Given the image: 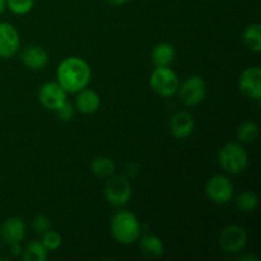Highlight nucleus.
Segmentation results:
<instances>
[{"instance_id": "nucleus-1", "label": "nucleus", "mask_w": 261, "mask_h": 261, "mask_svg": "<svg viewBox=\"0 0 261 261\" xmlns=\"http://www.w3.org/2000/svg\"><path fill=\"white\" fill-rule=\"evenodd\" d=\"M56 78V82L65 89L66 93H78L91 83V66L84 59L69 56L59 64Z\"/></svg>"}, {"instance_id": "nucleus-2", "label": "nucleus", "mask_w": 261, "mask_h": 261, "mask_svg": "<svg viewBox=\"0 0 261 261\" xmlns=\"http://www.w3.org/2000/svg\"><path fill=\"white\" fill-rule=\"evenodd\" d=\"M110 229L115 241L121 245H133L139 240L142 226L133 212L127 209L117 211L110 222Z\"/></svg>"}, {"instance_id": "nucleus-3", "label": "nucleus", "mask_w": 261, "mask_h": 261, "mask_svg": "<svg viewBox=\"0 0 261 261\" xmlns=\"http://www.w3.org/2000/svg\"><path fill=\"white\" fill-rule=\"evenodd\" d=\"M218 163L227 173L240 175L249 166V155L240 143H227L219 149Z\"/></svg>"}, {"instance_id": "nucleus-4", "label": "nucleus", "mask_w": 261, "mask_h": 261, "mask_svg": "<svg viewBox=\"0 0 261 261\" xmlns=\"http://www.w3.org/2000/svg\"><path fill=\"white\" fill-rule=\"evenodd\" d=\"M150 88L161 97H172L177 94L180 79L170 66H155L149 78Z\"/></svg>"}, {"instance_id": "nucleus-5", "label": "nucleus", "mask_w": 261, "mask_h": 261, "mask_svg": "<svg viewBox=\"0 0 261 261\" xmlns=\"http://www.w3.org/2000/svg\"><path fill=\"white\" fill-rule=\"evenodd\" d=\"M133 188L129 178L125 176H111L105 186V199L110 205L122 208L130 201Z\"/></svg>"}, {"instance_id": "nucleus-6", "label": "nucleus", "mask_w": 261, "mask_h": 261, "mask_svg": "<svg viewBox=\"0 0 261 261\" xmlns=\"http://www.w3.org/2000/svg\"><path fill=\"white\" fill-rule=\"evenodd\" d=\"M178 98L185 106H198L206 96V83L200 75H191L186 78L178 87Z\"/></svg>"}, {"instance_id": "nucleus-7", "label": "nucleus", "mask_w": 261, "mask_h": 261, "mask_svg": "<svg viewBox=\"0 0 261 261\" xmlns=\"http://www.w3.org/2000/svg\"><path fill=\"white\" fill-rule=\"evenodd\" d=\"M205 194L211 201L218 205H223L229 203L233 198L234 186L227 176L214 175L206 181Z\"/></svg>"}, {"instance_id": "nucleus-8", "label": "nucleus", "mask_w": 261, "mask_h": 261, "mask_svg": "<svg viewBox=\"0 0 261 261\" xmlns=\"http://www.w3.org/2000/svg\"><path fill=\"white\" fill-rule=\"evenodd\" d=\"M247 244V233L242 227L227 226L219 234V247L226 254H239Z\"/></svg>"}, {"instance_id": "nucleus-9", "label": "nucleus", "mask_w": 261, "mask_h": 261, "mask_svg": "<svg viewBox=\"0 0 261 261\" xmlns=\"http://www.w3.org/2000/svg\"><path fill=\"white\" fill-rule=\"evenodd\" d=\"M20 47V36L9 22H0V58L10 59Z\"/></svg>"}, {"instance_id": "nucleus-10", "label": "nucleus", "mask_w": 261, "mask_h": 261, "mask_svg": "<svg viewBox=\"0 0 261 261\" xmlns=\"http://www.w3.org/2000/svg\"><path fill=\"white\" fill-rule=\"evenodd\" d=\"M239 88L247 98H261V69L259 66H250L242 71L239 78Z\"/></svg>"}, {"instance_id": "nucleus-11", "label": "nucleus", "mask_w": 261, "mask_h": 261, "mask_svg": "<svg viewBox=\"0 0 261 261\" xmlns=\"http://www.w3.org/2000/svg\"><path fill=\"white\" fill-rule=\"evenodd\" d=\"M66 91L58 82H47L38 91V101L45 109L54 110L66 101Z\"/></svg>"}, {"instance_id": "nucleus-12", "label": "nucleus", "mask_w": 261, "mask_h": 261, "mask_svg": "<svg viewBox=\"0 0 261 261\" xmlns=\"http://www.w3.org/2000/svg\"><path fill=\"white\" fill-rule=\"evenodd\" d=\"M25 236V223L20 217H9L5 219L0 228V239L8 245L20 244Z\"/></svg>"}, {"instance_id": "nucleus-13", "label": "nucleus", "mask_w": 261, "mask_h": 261, "mask_svg": "<svg viewBox=\"0 0 261 261\" xmlns=\"http://www.w3.org/2000/svg\"><path fill=\"white\" fill-rule=\"evenodd\" d=\"M195 127L193 116L186 111H177L170 119V132L176 139H186Z\"/></svg>"}, {"instance_id": "nucleus-14", "label": "nucleus", "mask_w": 261, "mask_h": 261, "mask_svg": "<svg viewBox=\"0 0 261 261\" xmlns=\"http://www.w3.org/2000/svg\"><path fill=\"white\" fill-rule=\"evenodd\" d=\"M48 53L43 47L31 45L25 47L20 54V60L25 68L31 70H41L48 64Z\"/></svg>"}, {"instance_id": "nucleus-15", "label": "nucleus", "mask_w": 261, "mask_h": 261, "mask_svg": "<svg viewBox=\"0 0 261 261\" xmlns=\"http://www.w3.org/2000/svg\"><path fill=\"white\" fill-rule=\"evenodd\" d=\"M101 106V98L93 89L84 88L76 93L75 109L83 115L96 114Z\"/></svg>"}, {"instance_id": "nucleus-16", "label": "nucleus", "mask_w": 261, "mask_h": 261, "mask_svg": "<svg viewBox=\"0 0 261 261\" xmlns=\"http://www.w3.org/2000/svg\"><path fill=\"white\" fill-rule=\"evenodd\" d=\"M139 250L148 259H158L165 254V245L155 234H144L139 237Z\"/></svg>"}, {"instance_id": "nucleus-17", "label": "nucleus", "mask_w": 261, "mask_h": 261, "mask_svg": "<svg viewBox=\"0 0 261 261\" xmlns=\"http://www.w3.org/2000/svg\"><path fill=\"white\" fill-rule=\"evenodd\" d=\"M175 58L176 50L171 43L161 42L153 47L152 61L155 66H170Z\"/></svg>"}, {"instance_id": "nucleus-18", "label": "nucleus", "mask_w": 261, "mask_h": 261, "mask_svg": "<svg viewBox=\"0 0 261 261\" xmlns=\"http://www.w3.org/2000/svg\"><path fill=\"white\" fill-rule=\"evenodd\" d=\"M242 42L247 50L255 54L261 53V25L259 23H251L245 28Z\"/></svg>"}, {"instance_id": "nucleus-19", "label": "nucleus", "mask_w": 261, "mask_h": 261, "mask_svg": "<svg viewBox=\"0 0 261 261\" xmlns=\"http://www.w3.org/2000/svg\"><path fill=\"white\" fill-rule=\"evenodd\" d=\"M91 170L96 177L110 178L111 176H114L115 171H116V163L114 162L112 158L101 155L92 161Z\"/></svg>"}, {"instance_id": "nucleus-20", "label": "nucleus", "mask_w": 261, "mask_h": 261, "mask_svg": "<svg viewBox=\"0 0 261 261\" xmlns=\"http://www.w3.org/2000/svg\"><path fill=\"white\" fill-rule=\"evenodd\" d=\"M48 250L43 246V244L37 240H32L27 244V246L22 251V259L24 261H45L47 259Z\"/></svg>"}, {"instance_id": "nucleus-21", "label": "nucleus", "mask_w": 261, "mask_h": 261, "mask_svg": "<svg viewBox=\"0 0 261 261\" xmlns=\"http://www.w3.org/2000/svg\"><path fill=\"white\" fill-rule=\"evenodd\" d=\"M257 205H259V196L251 190L242 191L236 198V206L241 212H245V213L255 211Z\"/></svg>"}, {"instance_id": "nucleus-22", "label": "nucleus", "mask_w": 261, "mask_h": 261, "mask_svg": "<svg viewBox=\"0 0 261 261\" xmlns=\"http://www.w3.org/2000/svg\"><path fill=\"white\" fill-rule=\"evenodd\" d=\"M259 138V126L252 121H245L237 127V139L241 143H254Z\"/></svg>"}, {"instance_id": "nucleus-23", "label": "nucleus", "mask_w": 261, "mask_h": 261, "mask_svg": "<svg viewBox=\"0 0 261 261\" xmlns=\"http://www.w3.org/2000/svg\"><path fill=\"white\" fill-rule=\"evenodd\" d=\"M35 7V0H7V8L15 15H25Z\"/></svg>"}, {"instance_id": "nucleus-24", "label": "nucleus", "mask_w": 261, "mask_h": 261, "mask_svg": "<svg viewBox=\"0 0 261 261\" xmlns=\"http://www.w3.org/2000/svg\"><path fill=\"white\" fill-rule=\"evenodd\" d=\"M41 242L43 244V246L48 250V251H55V250L60 249L61 244H63V239H61L60 233H58L56 231H53V228L50 231L45 232L43 234H41Z\"/></svg>"}, {"instance_id": "nucleus-25", "label": "nucleus", "mask_w": 261, "mask_h": 261, "mask_svg": "<svg viewBox=\"0 0 261 261\" xmlns=\"http://www.w3.org/2000/svg\"><path fill=\"white\" fill-rule=\"evenodd\" d=\"M54 112H55L56 119L60 120V121L63 122H69L74 119V116H75L76 109L73 103L65 101L63 102L60 106L56 107V109L54 110Z\"/></svg>"}, {"instance_id": "nucleus-26", "label": "nucleus", "mask_w": 261, "mask_h": 261, "mask_svg": "<svg viewBox=\"0 0 261 261\" xmlns=\"http://www.w3.org/2000/svg\"><path fill=\"white\" fill-rule=\"evenodd\" d=\"M32 228L36 233L43 234L45 232L50 231V229L53 228V226H51V222L47 217L40 214V216H36L35 218L32 219Z\"/></svg>"}, {"instance_id": "nucleus-27", "label": "nucleus", "mask_w": 261, "mask_h": 261, "mask_svg": "<svg viewBox=\"0 0 261 261\" xmlns=\"http://www.w3.org/2000/svg\"><path fill=\"white\" fill-rule=\"evenodd\" d=\"M9 247H10V251H12V255H14V256H20V255H22L23 247L20 246V244L12 245V246Z\"/></svg>"}, {"instance_id": "nucleus-28", "label": "nucleus", "mask_w": 261, "mask_h": 261, "mask_svg": "<svg viewBox=\"0 0 261 261\" xmlns=\"http://www.w3.org/2000/svg\"><path fill=\"white\" fill-rule=\"evenodd\" d=\"M109 4L111 5H115V7H120V5H124L126 4V3H129L130 0H106Z\"/></svg>"}, {"instance_id": "nucleus-29", "label": "nucleus", "mask_w": 261, "mask_h": 261, "mask_svg": "<svg viewBox=\"0 0 261 261\" xmlns=\"http://www.w3.org/2000/svg\"><path fill=\"white\" fill-rule=\"evenodd\" d=\"M240 260H242V261H246V260H255V261H259V257H256V256H252V255H245V256H241L240 257Z\"/></svg>"}, {"instance_id": "nucleus-30", "label": "nucleus", "mask_w": 261, "mask_h": 261, "mask_svg": "<svg viewBox=\"0 0 261 261\" xmlns=\"http://www.w3.org/2000/svg\"><path fill=\"white\" fill-rule=\"evenodd\" d=\"M5 9H7V0H0V14H3Z\"/></svg>"}]
</instances>
